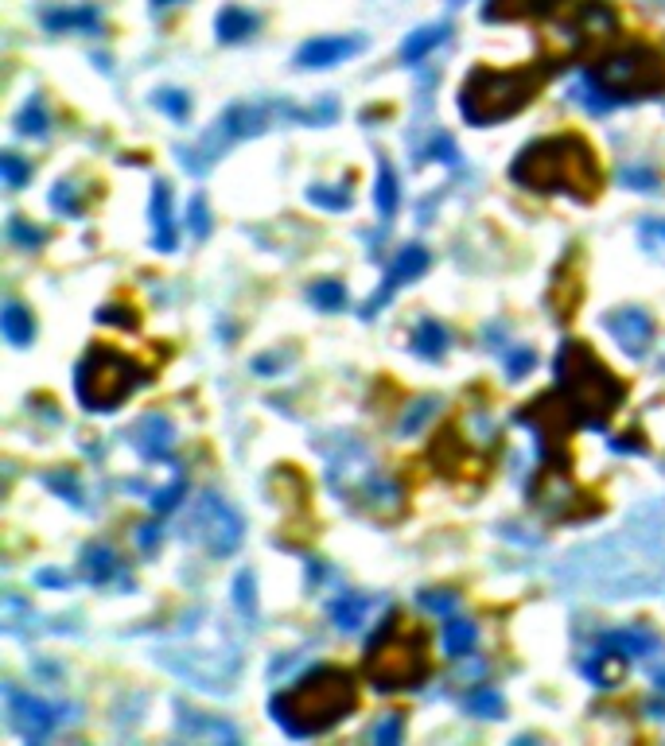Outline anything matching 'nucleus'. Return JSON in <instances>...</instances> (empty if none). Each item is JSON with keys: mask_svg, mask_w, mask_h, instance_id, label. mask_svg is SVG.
Here are the masks:
<instances>
[{"mask_svg": "<svg viewBox=\"0 0 665 746\" xmlns=\"http://www.w3.org/2000/svg\"><path fill=\"white\" fill-rule=\"evenodd\" d=\"M529 502L537 506L548 521H584V517L603 509L596 502V494L576 486L568 466L548 463V459L537 466V475H533V482H529Z\"/></svg>", "mask_w": 665, "mask_h": 746, "instance_id": "obj_12", "label": "nucleus"}, {"mask_svg": "<svg viewBox=\"0 0 665 746\" xmlns=\"http://www.w3.org/2000/svg\"><path fill=\"white\" fill-rule=\"evenodd\" d=\"M464 708L471 715H479V720H498V715L506 711V700H502L498 689H475V692H467Z\"/></svg>", "mask_w": 665, "mask_h": 746, "instance_id": "obj_37", "label": "nucleus"}, {"mask_svg": "<svg viewBox=\"0 0 665 746\" xmlns=\"http://www.w3.org/2000/svg\"><path fill=\"white\" fill-rule=\"evenodd\" d=\"M5 711H8V727L16 731L27 742H43L55 735L63 723L75 720L70 704H55V700H39L32 692H20L16 684H5Z\"/></svg>", "mask_w": 665, "mask_h": 746, "instance_id": "obj_14", "label": "nucleus"}, {"mask_svg": "<svg viewBox=\"0 0 665 746\" xmlns=\"http://www.w3.org/2000/svg\"><path fill=\"white\" fill-rule=\"evenodd\" d=\"M533 365H537V354H533L529 346H517V350L506 354V377H510V382H522Z\"/></svg>", "mask_w": 665, "mask_h": 746, "instance_id": "obj_49", "label": "nucleus"}, {"mask_svg": "<svg viewBox=\"0 0 665 746\" xmlns=\"http://www.w3.org/2000/svg\"><path fill=\"white\" fill-rule=\"evenodd\" d=\"M475 646H479V630H475V622H467V618H447V626H444V653L459 661V657L475 653Z\"/></svg>", "mask_w": 665, "mask_h": 746, "instance_id": "obj_33", "label": "nucleus"}, {"mask_svg": "<svg viewBox=\"0 0 665 746\" xmlns=\"http://www.w3.org/2000/svg\"><path fill=\"white\" fill-rule=\"evenodd\" d=\"M639 233H642V241L650 249H665V218H646V222L639 226Z\"/></svg>", "mask_w": 665, "mask_h": 746, "instance_id": "obj_54", "label": "nucleus"}, {"mask_svg": "<svg viewBox=\"0 0 665 746\" xmlns=\"http://www.w3.org/2000/svg\"><path fill=\"white\" fill-rule=\"evenodd\" d=\"M557 583L588 598H642L665 591V502L630 509L615 533L565 552Z\"/></svg>", "mask_w": 665, "mask_h": 746, "instance_id": "obj_1", "label": "nucleus"}, {"mask_svg": "<svg viewBox=\"0 0 665 746\" xmlns=\"http://www.w3.org/2000/svg\"><path fill=\"white\" fill-rule=\"evenodd\" d=\"M447 346H452V339H447V327L436 323V319H421L413 331V350L428 362H440L447 354Z\"/></svg>", "mask_w": 665, "mask_h": 746, "instance_id": "obj_32", "label": "nucleus"}, {"mask_svg": "<svg viewBox=\"0 0 665 746\" xmlns=\"http://www.w3.org/2000/svg\"><path fill=\"white\" fill-rule=\"evenodd\" d=\"M160 537H164V533H160V525H152V521H148V525H140V533H137L140 552H148V556H152L156 548H160Z\"/></svg>", "mask_w": 665, "mask_h": 746, "instance_id": "obj_55", "label": "nucleus"}, {"mask_svg": "<svg viewBox=\"0 0 665 746\" xmlns=\"http://www.w3.org/2000/svg\"><path fill=\"white\" fill-rule=\"evenodd\" d=\"M517 420L529 424V428L537 432V444H541V455H545V459L553 455L557 447H565L568 435H572V428L580 424L560 393H545V397H537L529 408H522V413H517Z\"/></svg>", "mask_w": 665, "mask_h": 746, "instance_id": "obj_15", "label": "nucleus"}, {"mask_svg": "<svg viewBox=\"0 0 665 746\" xmlns=\"http://www.w3.org/2000/svg\"><path fill=\"white\" fill-rule=\"evenodd\" d=\"M308 300L320 307V312H343L346 307V288H343V281H315L312 288H308Z\"/></svg>", "mask_w": 665, "mask_h": 746, "instance_id": "obj_36", "label": "nucleus"}, {"mask_svg": "<svg viewBox=\"0 0 665 746\" xmlns=\"http://www.w3.org/2000/svg\"><path fill=\"white\" fill-rule=\"evenodd\" d=\"M428 159H440V164H455V159H459L455 140L436 128V137H432V144H428Z\"/></svg>", "mask_w": 665, "mask_h": 746, "instance_id": "obj_52", "label": "nucleus"}, {"mask_svg": "<svg viewBox=\"0 0 665 746\" xmlns=\"http://www.w3.org/2000/svg\"><path fill=\"white\" fill-rule=\"evenodd\" d=\"M183 497H187V478H183V475H176V478H171V486H164V490H152L148 502H152L156 514H171V509H176V506L183 502Z\"/></svg>", "mask_w": 665, "mask_h": 746, "instance_id": "obj_45", "label": "nucleus"}, {"mask_svg": "<svg viewBox=\"0 0 665 746\" xmlns=\"http://www.w3.org/2000/svg\"><path fill=\"white\" fill-rule=\"evenodd\" d=\"M370 735H373V742H378V746H397L401 735H404V715H397V711L382 715V720L373 723Z\"/></svg>", "mask_w": 665, "mask_h": 746, "instance_id": "obj_46", "label": "nucleus"}, {"mask_svg": "<svg viewBox=\"0 0 665 746\" xmlns=\"http://www.w3.org/2000/svg\"><path fill=\"white\" fill-rule=\"evenodd\" d=\"M315 451L327 463V482L339 497L358 506L363 514L378 521H397L404 514V490L389 475L378 471L370 451L346 432H335L331 440H320Z\"/></svg>", "mask_w": 665, "mask_h": 746, "instance_id": "obj_6", "label": "nucleus"}, {"mask_svg": "<svg viewBox=\"0 0 665 746\" xmlns=\"http://www.w3.org/2000/svg\"><path fill=\"white\" fill-rule=\"evenodd\" d=\"M303 199H308L312 207H320V210H346V207L354 202L346 187H331V183H312Z\"/></svg>", "mask_w": 665, "mask_h": 746, "instance_id": "obj_38", "label": "nucleus"}, {"mask_svg": "<svg viewBox=\"0 0 665 746\" xmlns=\"http://www.w3.org/2000/svg\"><path fill=\"white\" fill-rule=\"evenodd\" d=\"M16 128L24 137H36V140H43L51 133V117H47V106H43L39 94H32L24 101V109L16 113Z\"/></svg>", "mask_w": 665, "mask_h": 746, "instance_id": "obj_34", "label": "nucleus"}, {"mask_svg": "<svg viewBox=\"0 0 665 746\" xmlns=\"http://www.w3.org/2000/svg\"><path fill=\"white\" fill-rule=\"evenodd\" d=\"M557 393L568 401L576 420L588 428H607L619 404L627 397V385L607 370V362L580 339H565L557 350Z\"/></svg>", "mask_w": 665, "mask_h": 746, "instance_id": "obj_7", "label": "nucleus"}, {"mask_svg": "<svg viewBox=\"0 0 665 746\" xmlns=\"http://www.w3.org/2000/svg\"><path fill=\"white\" fill-rule=\"evenodd\" d=\"M436 408H440V401L436 397H421V401H413L409 404V413L401 416V435H413V432H421L425 424L436 416Z\"/></svg>", "mask_w": 665, "mask_h": 746, "instance_id": "obj_40", "label": "nucleus"}, {"mask_svg": "<svg viewBox=\"0 0 665 746\" xmlns=\"http://www.w3.org/2000/svg\"><path fill=\"white\" fill-rule=\"evenodd\" d=\"M8 238L16 241V245H24V249H39L43 241H47V233H43L39 226H32L27 218L12 214V218H8Z\"/></svg>", "mask_w": 665, "mask_h": 746, "instance_id": "obj_44", "label": "nucleus"}, {"mask_svg": "<svg viewBox=\"0 0 665 746\" xmlns=\"http://www.w3.org/2000/svg\"><path fill=\"white\" fill-rule=\"evenodd\" d=\"M51 207H55V210H63L66 218L82 214V199H78V191H75V183H66V179L55 183V191H51Z\"/></svg>", "mask_w": 665, "mask_h": 746, "instance_id": "obj_48", "label": "nucleus"}, {"mask_svg": "<svg viewBox=\"0 0 665 746\" xmlns=\"http://www.w3.org/2000/svg\"><path fill=\"white\" fill-rule=\"evenodd\" d=\"M0 331H5V339L12 346L24 350V346H32V339H36V319H32V312H27L24 303L8 300L5 312H0Z\"/></svg>", "mask_w": 665, "mask_h": 746, "instance_id": "obj_29", "label": "nucleus"}, {"mask_svg": "<svg viewBox=\"0 0 665 746\" xmlns=\"http://www.w3.org/2000/svg\"><path fill=\"white\" fill-rule=\"evenodd\" d=\"M179 711V720H176V727H179V735H187V739H226V742H238V731L230 727V723H222V720H214V715H207V711H191V708H176Z\"/></svg>", "mask_w": 665, "mask_h": 746, "instance_id": "obj_25", "label": "nucleus"}, {"mask_svg": "<svg viewBox=\"0 0 665 746\" xmlns=\"http://www.w3.org/2000/svg\"><path fill=\"white\" fill-rule=\"evenodd\" d=\"M43 27H47V32H86V36H97L101 32V16H97L94 5L51 8V12H43Z\"/></svg>", "mask_w": 665, "mask_h": 746, "instance_id": "obj_24", "label": "nucleus"}, {"mask_svg": "<svg viewBox=\"0 0 665 746\" xmlns=\"http://www.w3.org/2000/svg\"><path fill=\"white\" fill-rule=\"evenodd\" d=\"M366 47L363 36H323V39H308L296 51V66L300 70H327L335 63H346L351 55Z\"/></svg>", "mask_w": 665, "mask_h": 746, "instance_id": "obj_19", "label": "nucleus"}, {"mask_svg": "<svg viewBox=\"0 0 665 746\" xmlns=\"http://www.w3.org/2000/svg\"><path fill=\"white\" fill-rule=\"evenodd\" d=\"M447 32H452L447 24H425V27H416V32H409V36H404V43H401V63L416 66L421 58H428L432 51L440 47V43L447 39Z\"/></svg>", "mask_w": 665, "mask_h": 746, "instance_id": "obj_26", "label": "nucleus"}, {"mask_svg": "<svg viewBox=\"0 0 665 746\" xmlns=\"http://www.w3.org/2000/svg\"><path fill=\"white\" fill-rule=\"evenodd\" d=\"M234 603H238V610H241V618L245 622H257V576L245 567V572H238V579H234Z\"/></svg>", "mask_w": 665, "mask_h": 746, "instance_id": "obj_39", "label": "nucleus"}, {"mask_svg": "<svg viewBox=\"0 0 665 746\" xmlns=\"http://www.w3.org/2000/svg\"><path fill=\"white\" fill-rule=\"evenodd\" d=\"M257 27H261L257 12L230 5V8L219 12V20H214V36H219L222 43H241V39H250V36L257 32Z\"/></svg>", "mask_w": 665, "mask_h": 746, "instance_id": "obj_28", "label": "nucleus"}, {"mask_svg": "<svg viewBox=\"0 0 665 746\" xmlns=\"http://www.w3.org/2000/svg\"><path fill=\"white\" fill-rule=\"evenodd\" d=\"M623 183H630L634 191H658V175L646 171V168H623Z\"/></svg>", "mask_w": 665, "mask_h": 746, "instance_id": "obj_53", "label": "nucleus"}, {"mask_svg": "<svg viewBox=\"0 0 665 746\" xmlns=\"http://www.w3.org/2000/svg\"><path fill=\"white\" fill-rule=\"evenodd\" d=\"M152 377L156 373L148 365H140L137 358H128L113 346H94V350H86V358L75 370V393L86 413H113L140 385H148Z\"/></svg>", "mask_w": 665, "mask_h": 746, "instance_id": "obj_10", "label": "nucleus"}, {"mask_svg": "<svg viewBox=\"0 0 665 746\" xmlns=\"http://www.w3.org/2000/svg\"><path fill=\"white\" fill-rule=\"evenodd\" d=\"M432 265V257H428V249L425 245H404L401 253L394 257V265L385 269V276H382V288L373 291V296L363 303V319H373L382 312V307L394 300V291L401 288V284H413L416 276H421L425 269Z\"/></svg>", "mask_w": 665, "mask_h": 746, "instance_id": "obj_16", "label": "nucleus"}, {"mask_svg": "<svg viewBox=\"0 0 665 746\" xmlns=\"http://www.w3.org/2000/svg\"><path fill=\"white\" fill-rule=\"evenodd\" d=\"M152 106L164 109L171 121H187V117H191V97H187L183 90H156V94H152Z\"/></svg>", "mask_w": 665, "mask_h": 746, "instance_id": "obj_41", "label": "nucleus"}, {"mask_svg": "<svg viewBox=\"0 0 665 746\" xmlns=\"http://www.w3.org/2000/svg\"><path fill=\"white\" fill-rule=\"evenodd\" d=\"M128 444L144 463H160L171 455V444H176V424H171L164 413H144L133 428H128Z\"/></svg>", "mask_w": 665, "mask_h": 746, "instance_id": "obj_18", "label": "nucleus"}, {"mask_svg": "<svg viewBox=\"0 0 665 746\" xmlns=\"http://www.w3.org/2000/svg\"><path fill=\"white\" fill-rule=\"evenodd\" d=\"M572 94L591 113L623 106V101L665 97V55L658 47H650V43H627L623 51L596 58Z\"/></svg>", "mask_w": 665, "mask_h": 746, "instance_id": "obj_5", "label": "nucleus"}, {"mask_svg": "<svg viewBox=\"0 0 665 746\" xmlns=\"http://www.w3.org/2000/svg\"><path fill=\"white\" fill-rule=\"evenodd\" d=\"M152 661H160L168 672H176L179 680L195 684L202 692H230L241 672V653L230 638L219 641H171V646H160L152 653Z\"/></svg>", "mask_w": 665, "mask_h": 746, "instance_id": "obj_11", "label": "nucleus"}, {"mask_svg": "<svg viewBox=\"0 0 665 746\" xmlns=\"http://www.w3.org/2000/svg\"><path fill=\"white\" fill-rule=\"evenodd\" d=\"M432 672L428 661V638L421 626L401 618L397 610L385 614L378 634L366 646V677L378 692H413L421 689Z\"/></svg>", "mask_w": 665, "mask_h": 746, "instance_id": "obj_8", "label": "nucleus"}, {"mask_svg": "<svg viewBox=\"0 0 665 746\" xmlns=\"http://www.w3.org/2000/svg\"><path fill=\"white\" fill-rule=\"evenodd\" d=\"M510 179L537 195H568L576 202H591L603 187V171L596 148L584 137L560 133L526 144L510 164Z\"/></svg>", "mask_w": 665, "mask_h": 746, "instance_id": "obj_3", "label": "nucleus"}, {"mask_svg": "<svg viewBox=\"0 0 665 746\" xmlns=\"http://www.w3.org/2000/svg\"><path fill=\"white\" fill-rule=\"evenodd\" d=\"M296 358V350H288V354H281V350H272V354H261V358H253V373H261V377H277L288 362Z\"/></svg>", "mask_w": 665, "mask_h": 746, "instance_id": "obj_51", "label": "nucleus"}, {"mask_svg": "<svg viewBox=\"0 0 665 746\" xmlns=\"http://www.w3.org/2000/svg\"><path fill=\"white\" fill-rule=\"evenodd\" d=\"M327 614H331V622H335L343 634H354V630H363L366 618L373 614V598L358 595V591H343L339 598H331Z\"/></svg>", "mask_w": 665, "mask_h": 746, "instance_id": "obj_23", "label": "nucleus"}, {"mask_svg": "<svg viewBox=\"0 0 665 746\" xmlns=\"http://www.w3.org/2000/svg\"><path fill=\"white\" fill-rule=\"evenodd\" d=\"M455 5H459V0H455Z\"/></svg>", "mask_w": 665, "mask_h": 746, "instance_id": "obj_58", "label": "nucleus"}, {"mask_svg": "<svg viewBox=\"0 0 665 746\" xmlns=\"http://www.w3.org/2000/svg\"><path fill=\"white\" fill-rule=\"evenodd\" d=\"M187 230H191V238L207 241L210 238V210H207V199L195 195L191 207H187Z\"/></svg>", "mask_w": 665, "mask_h": 746, "instance_id": "obj_47", "label": "nucleus"}, {"mask_svg": "<svg viewBox=\"0 0 665 746\" xmlns=\"http://www.w3.org/2000/svg\"><path fill=\"white\" fill-rule=\"evenodd\" d=\"M43 486H47L51 494H59L63 497V502H70V506H86L82 502V482H78V475L75 471H47V475H43Z\"/></svg>", "mask_w": 665, "mask_h": 746, "instance_id": "obj_35", "label": "nucleus"}, {"mask_svg": "<svg viewBox=\"0 0 665 746\" xmlns=\"http://www.w3.org/2000/svg\"><path fill=\"white\" fill-rule=\"evenodd\" d=\"M183 0H152V12H164V8H176Z\"/></svg>", "mask_w": 665, "mask_h": 746, "instance_id": "obj_57", "label": "nucleus"}, {"mask_svg": "<svg viewBox=\"0 0 665 746\" xmlns=\"http://www.w3.org/2000/svg\"><path fill=\"white\" fill-rule=\"evenodd\" d=\"M627 661L630 657L623 649L599 641V649L591 653V661L584 665V672H588V680L596 684V689H615V684H623V677H627Z\"/></svg>", "mask_w": 665, "mask_h": 746, "instance_id": "obj_22", "label": "nucleus"}, {"mask_svg": "<svg viewBox=\"0 0 665 746\" xmlns=\"http://www.w3.org/2000/svg\"><path fill=\"white\" fill-rule=\"evenodd\" d=\"M599 641H607V646H615V649H623L627 657H658V649H661L658 634L642 630V626H627V630H611V634H603Z\"/></svg>", "mask_w": 665, "mask_h": 746, "instance_id": "obj_30", "label": "nucleus"}, {"mask_svg": "<svg viewBox=\"0 0 665 746\" xmlns=\"http://www.w3.org/2000/svg\"><path fill=\"white\" fill-rule=\"evenodd\" d=\"M548 70L541 66H517V70H490L475 66L459 86V113L475 128L498 125L517 117L533 97L541 94Z\"/></svg>", "mask_w": 665, "mask_h": 746, "instance_id": "obj_9", "label": "nucleus"}, {"mask_svg": "<svg viewBox=\"0 0 665 746\" xmlns=\"http://www.w3.org/2000/svg\"><path fill=\"white\" fill-rule=\"evenodd\" d=\"M97 323L137 331V327H140V315H137V307H133V303H106V307L97 312Z\"/></svg>", "mask_w": 665, "mask_h": 746, "instance_id": "obj_43", "label": "nucleus"}, {"mask_svg": "<svg viewBox=\"0 0 665 746\" xmlns=\"http://www.w3.org/2000/svg\"><path fill=\"white\" fill-rule=\"evenodd\" d=\"M603 327L611 331L619 350L630 358H646L650 346H654V319H650L642 307H619V312L603 315Z\"/></svg>", "mask_w": 665, "mask_h": 746, "instance_id": "obj_17", "label": "nucleus"}, {"mask_svg": "<svg viewBox=\"0 0 665 746\" xmlns=\"http://www.w3.org/2000/svg\"><path fill=\"white\" fill-rule=\"evenodd\" d=\"M397 202H401V183H397V171L389 168V159L382 156V159H378V183H373V207H378L382 222H394Z\"/></svg>", "mask_w": 665, "mask_h": 746, "instance_id": "obj_31", "label": "nucleus"}, {"mask_svg": "<svg viewBox=\"0 0 665 746\" xmlns=\"http://www.w3.org/2000/svg\"><path fill=\"white\" fill-rule=\"evenodd\" d=\"M432 459H436V466L444 475L452 478H467V475H486V459L475 455V451L464 444V435H459L455 428H447L436 444H432Z\"/></svg>", "mask_w": 665, "mask_h": 746, "instance_id": "obj_20", "label": "nucleus"}, {"mask_svg": "<svg viewBox=\"0 0 665 746\" xmlns=\"http://www.w3.org/2000/svg\"><path fill=\"white\" fill-rule=\"evenodd\" d=\"M82 576L90 583H109L113 576H121V556L113 552L109 545L94 540V545L82 548Z\"/></svg>", "mask_w": 665, "mask_h": 746, "instance_id": "obj_27", "label": "nucleus"}, {"mask_svg": "<svg viewBox=\"0 0 665 746\" xmlns=\"http://www.w3.org/2000/svg\"><path fill=\"white\" fill-rule=\"evenodd\" d=\"M421 607L428 610V614H452L455 607H459V595L455 591H421Z\"/></svg>", "mask_w": 665, "mask_h": 746, "instance_id": "obj_50", "label": "nucleus"}, {"mask_svg": "<svg viewBox=\"0 0 665 746\" xmlns=\"http://www.w3.org/2000/svg\"><path fill=\"white\" fill-rule=\"evenodd\" d=\"M358 711V684L339 665H315L269 700V715L284 735L315 739Z\"/></svg>", "mask_w": 665, "mask_h": 746, "instance_id": "obj_2", "label": "nucleus"}, {"mask_svg": "<svg viewBox=\"0 0 665 746\" xmlns=\"http://www.w3.org/2000/svg\"><path fill=\"white\" fill-rule=\"evenodd\" d=\"M148 218H152V245L160 249V253H171V249H176V218H171V187L164 179H156V187H152Z\"/></svg>", "mask_w": 665, "mask_h": 746, "instance_id": "obj_21", "label": "nucleus"}, {"mask_svg": "<svg viewBox=\"0 0 665 746\" xmlns=\"http://www.w3.org/2000/svg\"><path fill=\"white\" fill-rule=\"evenodd\" d=\"M183 537L195 540L207 556H219L222 560V556H234L241 548L245 521L222 494H202L195 502V509H191V521H187Z\"/></svg>", "mask_w": 665, "mask_h": 746, "instance_id": "obj_13", "label": "nucleus"}, {"mask_svg": "<svg viewBox=\"0 0 665 746\" xmlns=\"http://www.w3.org/2000/svg\"><path fill=\"white\" fill-rule=\"evenodd\" d=\"M0 175H5V187L20 191V187L32 179V164H27L24 156H16V152H5V156H0Z\"/></svg>", "mask_w": 665, "mask_h": 746, "instance_id": "obj_42", "label": "nucleus"}, {"mask_svg": "<svg viewBox=\"0 0 665 746\" xmlns=\"http://www.w3.org/2000/svg\"><path fill=\"white\" fill-rule=\"evenodd\" d=\"M36 583H39V588H66L70 576L59 572V567H43V572H36Z\"/></svg>", "mask_w": 665, "mask_h": 746, "instance_id": "obj_56", "label": "nucleus"}, {"mask_svg": "<svg viewBox=\"0 0 665 746\" xmlns=\"http://www.w3.org/2000/svg\"><path fill=\"white\" fill-rule=\"evenodd\" d=\"M335 101H320V106H292V101H238L230 106L219 121H214L207 133H202L191 148H179V164L191 171V175H202L214 168V159H222L238 140H250V137H261L265 128L272 125H331L335 121Z\"/></svg>", "mask_w": 665, "mask_h": 746, "instance_id": "obj_4", "label": "nucleus"}]
</instances>
